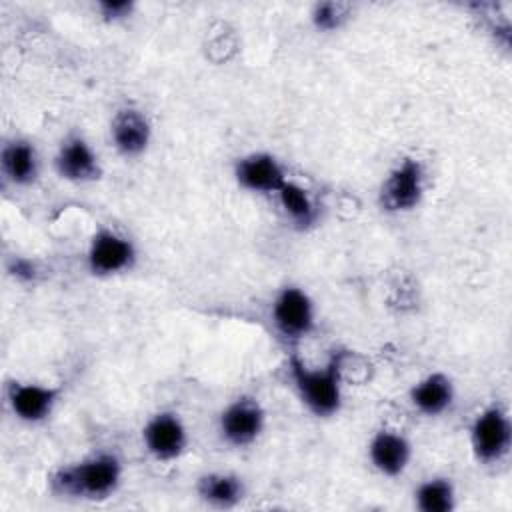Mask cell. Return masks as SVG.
<instances>
[{"instance_id":"1","label":"cell","mask_w":512,"mask_h":512,"mask_svg":"<svg viewBox=\"0 0 512 512\" xmlns=\"http://www.w3.org/2000/svg\"><path fill=\"white\" fill-rule=\"evenodd\" d=\"M344 352H334L322 368H308L298 356L290 358V376L302 404L318 418L334 416L342 406Z\"/></svg>"},{"instance_id":"12","label":"cell","mask_w":512,"mask_h":512,"mask_svg":"<svg viewBox=\"0 0 512 512\" xmlns=\"http://www.w3.org/2000/svg\"><path fill=\"white\" fill-rule=\"evenodd\" d=\"M54 166L60 178L68 182H92L100 178V162L94 148L78 134L68 136L54 158Z\"/></svg>"},{"instance_id":"20","label":"cell","mask_w":512,"mask_h":512,"mask_svg":"<svg viewBox=\"0 0 512 512\" xmlns=\"http://www.w3.org/2000/svg\"><path fill=\"white\" fill-rule=\"evenodd\" d=\"M136 10L134 0H100L96 2V12L106 22L128 20Z\"/></svg>"},{"instance_id":"15","label":"cell","mask_w":512,"mask_h":512,"mask_svg":"<svg viewBox=\"0 0 512 512\" xmlns=\"http://www.w3.org/2000/svg\"><path fill=\"white\" fill-rule=\"evenodd\" d=\"M0 166L6 180L14 186H30L38 178V154L28 140L6 142L0 152Z\"/></svg>"},{"instance_id":"5","label":"cell","mask_w":512,"mask_h":512,"mask_svg":"<svg viewBox=\"0 0 512 512\" xmlns=\"http://www.w3.org/2000/svg\"><path fill=\"white\" fill-rule=\"evenodd\" d=\"M272 324L286 340H300L316 326L314 304L298 286H284L272 302Z\"/></svg>"},{"instance_id":"2","label":"cell","mask_w":512,"mask_h":512,"mask_svg":"<svg viewBox=\"0 0 512 512\" xmlns=\"http://www.w3.org/2000/svg\"><path fill=\"white\" fill-rule=\"evenodd\" d=\"M120 478V460L114 454L102 452L58 468L50 482L54 492H58L60 496L98 500L116 492Z\"/></svg>"},{"instance_id":"16","label":"cell","mask_w":512,"mask_h":512,"mask_svg":"<svg viewBox=\"0 0 512 512\" xmlns=\"http://www.w3.org/2000/svg\"><path fill=\"white\" fill-rule=\"evenodd\" d=\"M198 494L202 496V500H206L212 506L230 508L242 500L244 484L234 474L212 472V474H204L198 480Z\"/></svg>"},{"instance_id":"9","label":"cell","mask_w":512,"mask_h":512,"mask_svg":"<svg viewBox=\"0 0 512 512\" xmlns=\"http://www.w3.org/2000/svg\"><path fill=\"white\" fill-rule=\"evenodd\" d=\"M234 178L240 188L256 194H272L286 182L282 164L268 152H252L236 160Z\"/></svg>"},{"instance_id":"3","label":"cell","mask_w":512,"mask_h":512,"mask_svg":"<svg viewBox=\"0 0 512 512\" xmlns=\"http://www.w3.org/2000/svg\"><path fill=\"white\" fill-rule=\"evenodd\" d=\"M510 440V420L498 404L484 408L470 426V446L478 462L492 464L502 460L508 454Z\"/></svg>"},{"instance_id":"13","label":"cell","mask_w":512,"mask_h":512,"mask_svg":"<svg viewBox=\"0 0 512 512\" xmlns=\"http://www.w3.org/2000/svg\"><path fill=\"white\" fill-rule=\"evenodd\" d=\"M412 456L408 438L396 430H378L368 444V458L372 466L384 476H400Z\"/></svg>"},{"instance_id":"6","label":"cell","mask_w":512,"mask_h":512,"mask_svg":"<svg viewBox=\"0 0 512 512\" xmlns=\"http://www.w3.org/2000/svg\"><path fill=\"white\" fill-rule=\"evenodd\" d=\"M136 262V248L132 240L110 230L100 228L86 250V266L94 276H114L128 272Z\"/></svg>"},{"instance_id":"17","label":"cell","mask_w":512,"mask_h":512,"mask_svg":"<svg viewBox=\"0 0 512 512\" xmlns=\"http://www.w3.org/2000/svg\"><path fill=\"white\" fill-rule=\"evenodd\" d=\"M282 210L286 216L300 228H306L314 224L316 220V206L314 200L310 198L308 190H304L300 184L286 180L282 188L276 192Z\"/></svg>"},{"instance_id":"8","label":"cell","mask_w":512,"mask_h":512,"mask_svg":"<svg viewBox=\"0 0 512 512\" xmlns=\"http://www.w3.org/2000/svg\"><path fill=\"white\" fill-rule=\"evenodd\" d=\"M142 440L156 460L168 462L184 454L188 446V432L176 412L162 410L146 422L142 428Z\"/></svg>"},{"instance_id":"19","label":"cell","mask_w":512,"mask_h":512,"mask_svg":"<svg viewBox=\"0 0 512 512\" xmlns=\"http://www.w3.org/2000/svg\"><path fill=\"white\" fill-rule=\"evenodd\" d=\"M346 16V6L338 2H316L310 8V22L320 32H336L344 24Z\"/></svg>"},{"instance_id":"4","label":"cell","mask_w":512,"mask_h":512,"mask_svg":"<svg viewBox=\"0 0 512 512\" xmlns=\"http://www.w3.org/2000/svg\"><path fill=\"white\" fill-rule=\"evenodd\" d=\"M424 194V168L414 158L400 160L384 178L378 202L386 212H408L416 208Z\"/></svg>"},{"instance_id":"10","label":"cell","mask_w":512,"mask_h":512,"mask_svg":"<svg viewBox=\"0 0 512 512\" xmlns=\"http://www.w3.org/2000/svg\"><path fill=\"white\" fill-rule=\"evenodd\" d=\"M6 396L10 410L18 420L38 424L52 414L60 398V388L42 386L34 382H10Z\"/></svg>"},{"instance_id":"11","label":"cell","mask_w":512,"mask_h":512,"mask_svg":"<svg viewBox=\"0 0 512 512\" xmlns=\"http://www.w3.org/2000/svg\"><path fill=\"white\" fill-rule=\"evenodd\" d=\"M110 138L116 152L124 158H136L144 154L152 140V126L148 116L134 108H120L110 124Z\"/></svg>"},{"instance_id":"7","label":"cell","mask_w":512,"mask_h":512,"mask_svg":"<svg viewBox=\"0 0 512 512\" xmlns=\"http://www.w3.org/2000/svg\"><path fill=\"white\" fill-rule=\"evenodd\" d=\"M264 422L266 414L260 402L250 396H240L222 410L218 418V432L226 444L244 448L258 440L264 430Z\"/></svg>"},{"instance_id":"14","label":"cell","mask_w":512,"mask_h":512,"mask_svg":"<svg viewBox=\"0 0 512 512\" xmlns=\"http://www.w3.org/2000/svg\"><path fill=\"white\" fill-rule=\"evenodd\" d=\"M454 402V384L442 374L434 372L416 382L410 390V404L424 416H440Z\"/></svg>"},{"instance_id":"18","label":"cell","mask_w":512,"mask_h":512,"mask_svg":"<svg viewBox=\"0 0 512 512\" xmlns=\"http://www.w3.org/2000/svg\"><path fill=\"white\" fill-rule=\"evenodd\" d=\"M454 498V486L446 478H430L416 490V506L422 512H450Z\"/></svg>"},{"instance_id":"21","label":"cell","mask_w":512,"mask_h":512,"mask_svg":"<svg viewBox=\"0 0 512 512\" xmlns=\"http://www.w3.org/2000/svg\"><path fill=\"white\" fill-rule=\"evenodd\" d=\"M10 274L22 282H32L36 280L38 276V268L32 260H26V258H14L12 264H10Z\"/></svg>"}]
</instances>
